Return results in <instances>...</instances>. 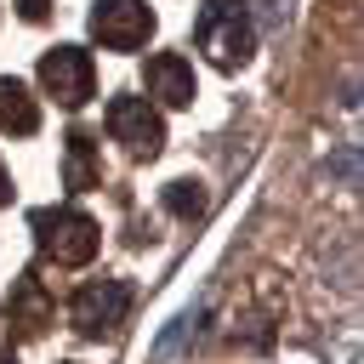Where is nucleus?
Segmentation results:
<instances>
[{"label": "nucleus", "instance_id": "obj_1", "mask_svg": "<svg viewBox=\"0 0 364 364\" xmlns=\"http://www.w3.org/2000/svg\"><path fill=\"white\" fill-rule=\"evenodd\" d=\"M28 228H34L40 256L57 262V267H85V262L97 256V239H102L97 222H91L85 210H74V205H46V210L28 216Z\"/></svg>", "mask_w": 364, "mask_h": 364}, {"label": "nucleus", "instance_id": "obj_10", "mask_svg": "<svg viewBox=\"0 0 364 364\" xmlns=\"http://www.w3.org/2000/svg\"><path fill=\"white\" fill-rule=\"evenodd\" d=\"M97 176H102V165H97L91 131H68V142H63V182L74 193H85V188H97Z\"/></svg>", "mask_w": 364, "mask_h": 364}, {"label": "nucleus", "instance_id": "obj_9", "mask_svg": "<svg viewBox=\"0 0 364 364\" xmlns=\"http://www.w3.org/2000/svg\"><path fill=\"white\" fill-rule=\"evenodd\" d=\"M0 131H11V136H34L40 131V102L28 97L23 80H6V74H0Z\"/></svg>", "mask_w": 364, "mask_h": 364}, {"label": "nucleus", "instance_id": "obj_14", "mask_svg": "<svg viewBox=\"0 0 364 364\" xmlns=\"http://www.w3.org/2000/svg\"><path fill=\"white\" fill-rule=\"evenodd\" d=\"M0 364H17V353H11V347H6V353H0Z\"/></svg>", "mask_w": 364, "mask_h": 364}, {"label": "nucleus", "instance_id": "obj_8", "mask_svg": "<svg viewBox=\"0 0 364 364\" xmlns=\"http://www.w3.org/2000/svg\"><path fill=\"white\" fill-rule=\"evenodd\" d=\"M11 324H17L23 341L40 336V330L51 324V296H46V284H40L34 273H23V279L11 284Z\"/></svg>", "mask_w": 364, "mask_h": 364}, {"label": "nucleus", "instance_id": "obj_3", "mask_svg": "<svg viewBox=\"0 0 364 364\" xmlns=\"http://www.w3.org/2000/svg\"><path fill=\"white\" fill-rule=\"evenodd\" d=\"M125 313H131V284H125V279H91V284H80L74 301H68L74 330L91 336V341L114 336V330L125 324Z\"/></svg>", "mask_w": 364, "mask_h": 364}, {"label": "nucleus", "instance_id": "obj_5", "mask_svg": "<svg viewBox=\"0 0 364 364\" xmlns=\"http://www.w3.org/2000/svg\"><path fill=\"white\" fill-rule=\"evenodd\" d=\"M91 34L108 51H136L154 34V11H148V0H97L91 6Z\"/></svg>", "mask_w": 364, "mask_h": 364}, {"label": "nucleus", "instance_id": "obj_7", "mask_svg": "<svg viewBox=\"0 0 364 364\" xmlns=\"http://www.w3.org/2000/svg\"><path fill=\"white\" fill-rule=\"evenodd\" d=\"M148 97L165 102V108H188V102H193V68H188L176 51L148 57Z\"/></svg>", "mask_w": 364, "mask_h": 364}, {"label": "nucleus", "instance_id": "obj_11", "mask_svg": "<svg viewBox=\"0 0 364 364\" xmlns=\"http://www.w3.org/2000/svg\"><path fill=\"white\" fill-rule=\"evenodd\" d=\"M159 205H165L176 222H199V216L210 210V193H205V182H199V176H176V182H165V188H159Z\"/></svg>", "mask_w": 364, "mask_h": 364}, {"label": "nucleus", "instance_id": "obj_13", "mask_svg": "<svg viewBox=\"0 0 364 364\" xmlns=\"http://www.w3.org/2000/svg\"><path fill=\"white\" fill-rule=\"evenodd\" d=\"M11 199V176H6V165H0V205Z\"/></svg>", "mask_w": 364, "mask_h": 364}, {"label": "nucleus", "instance_id": "obj_12", "mask_svg": "<svg viewBox=\"0 0 364 364\" xmlns=\"http://www.w3.org/2000/svg\"><path fill=\"white\" fill-rule=\"evenodd\" d=\"M46 11H51V0H17V17L23 23H46Z\"/></svg>", "mask_w": 364, "mask_h": 364}, {"label": "nucleus", "instance_id": "obj_2", "mask_svg": "<svg viewBox=\"0 0 364 364\" xmlns=\"http://www.w3.org/2000/svg\"><path fill=\"white\" fill-rule=\"evenodd\" d=\"M193 40L216 68H245L250 51H256V28H250L245 0H205V11L193 23Z\"/></svg>", "mask_w": 364, "mask_h": 364}, {"label": "nucleus", "instance_id": "obj_4", "mask_svg": "<svg viewBox=\"0 0 364 364\" xmlns=\"http://www.w3.org/2000/svg\"><path fill=\"white\" fill-rule=\"evenodd\" d=\"M108 136L131 154V159H154L165 148V119L148 97H114L108 102Z\"/></svg>", "mask_w": 364, "mask_h": 364}, {"label": "nucleus", "instance_id": "obj_6", "mask_svg": "<svg viewBox=\"0 0 364 364\" xmlns=\"http://www.w3.org/2000/svg\"><path fill=\"white\" fill-rule=\"evenodd\" d=\"M40 85H46L63 108H80V102L91 97V85H97L91 51H80V46H57V51H46V57H40Z\"/></svg>", "mask_w": 364, "mask_h": 364}]
</instances>
